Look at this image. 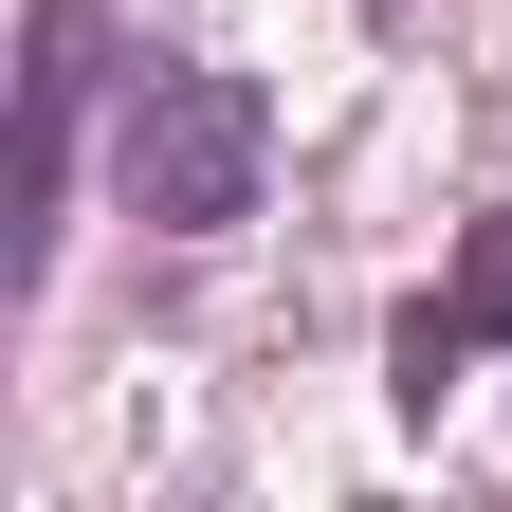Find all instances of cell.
I'll return each instance as SVG.
<instances>
[{"label":"cell","mask_w":512,"mask_h":512,"mask_svg":"<svg viewBox=\"0 0 512 512\" xmlns=\"http://www.w3.org/2000/svg\"><path fill=\"white\" fill-rule=\"evenodd\" d=\"M110 183L147 238H220L256 220V183H275V110H256V74H220V55H147L110 110Z\"/></svg>","instance_id":"1"},{"label":"cell","mask_w":512,"mask_h":512,"mask_svg":"<svg viewBox=\"0 0 512 512\" xmlns=\"http://www.w3.org/2000/svg\"><path fill=\"white\" fill-rule=\"evenodd\" d=\"M92 19L110 0H37L19 37V238H0V275H55V202H74V147H92Z\"/></svg>","instance_id":"2"},{"label":"cell","mask_w":512,"mask_h":512,"mask_svg":"<svg viewBox=\"0 0 512 512\" xmlns=\"http://www.w3.org/2000/svg\"><path fill=\"white\" fill-rule=\"evenodd\" d=\"M476 348H512V202L458 238V275H439V293L403 311V403H439V384H458Z\"/></svg>","instance_id":"3"}]
</instances>
